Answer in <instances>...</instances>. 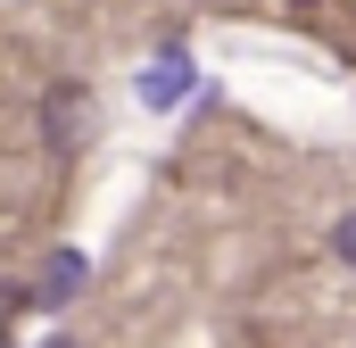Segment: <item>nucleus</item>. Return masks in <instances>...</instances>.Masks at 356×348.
<instances>
[{"label":"nucleus","mask_w":356,"mask_h":348,"mask_svg":"<svg viewBox=\"0 0 356 348\" xmlns=\"http://www.w3.org/2000/svg\"><path fill=\"white\" fill-rule=\"evenodd\" d=\"M91 125H99V108H91V91H83V84H58L50 100H42V133H50L58 150H83Z\"/></svg>","instance_id":"obj_1"},{"label":"nucleus","mask_w":356,"mask_h":348,"mask_svg":"<svg viewBox=\"0 0 356 348\" xmlns=\"http://www.w3.org/2000/svg\"><path fill=\"white\" fill-rule=\"evenodd\" d=\"M191 84H199V67H191V50H158L149 67H141V108H182L191 100Z\"/></svg>","instance_id":"obj_2"},{"label":"nucleus","mask_w":356,"mask_h":348,"mask_svg":"<svg viewBox=\"0 0 356 348\" xmlns=\"http://www.w3.org/2000/svg\"><path fill=\"white\" fill-rule=\"evenodd\" d=\"M83 249H50V258H42V274H33V307H67V299H75V290H83Z\"/></svg>","instance_id":"obj_3"},{"label":"nucleus","mask_w":356,"mask_h":348,"mask_svg":"<svg viewBox=\"0 0 356 348\" xmlns=\"http://www.w3.org/2000/svg\"><path fill=\"white\" fill-rule=\"evenodd\" d=\"M332 258H340V265H356V207L332 224Z\"/></svg>","instance_id":"obj_4"},{"label":"nucleus","mask_w":356,"mask_h":348,"mask_svg":"<svg viewBox=\"0 0 356 348\" xmlns=\"http://www.w3.org/2000/svg\"><path fill=\"white\" fill-rule=\"evenodd\" d=\"M50 348H75V340H50Z\"/></svg>","instance_id":"obj_5"}]
</instances>
